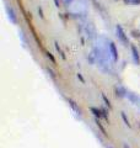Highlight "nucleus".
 <instances>
[{
	"label": "nucleus",
	"mask_w": 140,
	"mask_h": 148,
	"mask_svg": "<svg viewBox=\"0 0 140 148\" xmlns=\"http://www.w3.org/2000/svg\"><path fill=\"white\" fill-rule=\"evenodd\" d=\"M116 35H117V38L119 40L120 43H123L124 46H128L129 45V40H128V35L125 34L124 29L120 25H117L116 26Z\"/></svg>",
	"instance_id": "1"
},
{
	"label": "nucleus",
	"mask_w": 140,
	"mask_h": 148,
	"mask_svg": "<svg viewBox=\"0 0 140 148\" xmlns=\"http://www.w3.org/2000/svg\"><path fill=\"white\" fill-rule=\"evenodd\" d=\"M109 54H111V57L112 59H113V62H117L118 61V49H117L116 47V43L114 42H112V41H109Z\"/></svg>",
	"instance_id": "2"
},
{
	"label": "nucleus",
	"mask_w": 140,
	"mask_h": 148,
	"mask_svg": "<svg viewBox=\"0 0 140 148\" xmlns=\"http://www.w3.org/2000/svg\"><path fill=\"white\" fill-rule=\"evenodd\" d=\"M130 51H132V58H133V61L135 64H140V54H139V51L137 48V46H134L132 45L130 46Z\"/></svg>",
	"instance_id": "3"
},
{
	"label": "nucleus",
	"mask_w": 140,
	"mask_h": 148,
	"mask_svg": "<svg viewBox=\"0 0 140 148\" xmlns=\"http://www.w3.org/2000/svg\"><path fill=\"white\" fill-rule=\"evenodd\" d=\"M6 10H7V15H9V20H10L14 25L17 24V16H16V12L14 10L12 6H6Z\"/></svg>",
	"instance_id": "4"
},
{
	"label": "nucleus",
	"mask_w": 140,
	"mask_h": 148,
	"mask_svg": "<svg viewBox=\"0 0 140 148\" xmlns=\"http://www.w3.org/2000/svg\"><path fill=\"white\" fill-rule=\"evenodd\" d=\"M114 92H116V96L117 98H125L127 96V90L124 89L123 86H120V85H117L114 88Z\"/></svg>",
	"instance_id": "5"
},
{
	"label": "nucleus",
	"mask_w": 140,
	"mask_h": 148,
	"mask_svg": "<svg viewBox=\"0 0 140 148\" xmlns=\"http://www.w3.org/2000/svg\"><path fill=\"white\" fill-rule=\"evenodd\" d=\"M68 103H69V105H70V106H71V108H73V110L75 111V112L79 115V116H81L82 111H81V109H80V108H79V106L76 105V103H75V101H74L73 99H68Z\"/></svg>",
	"instance_id": "6"
},
{
	"label": "nucleus",
	"mask_w": 140,
	"mask_h": 148,
	"mask_svg": "<svg viewBox=\"0 0 140 148\" xmlns=\"http://www.w3.org/2000/svg\"><path fill=\"white\" fill-rule=\"evenodd\" d=\"M86 32H87V36L90 37V38H95V36H96V31H95V27H93L91 24L86 27Z\"/></svg>",
	"instance_id": "7"
},
{
	"label": "nucleus",
	"mask_w": 140,
	"mask_h": 148,
	"mask_svg": "<svg viewBox=\"0 0 140 148\" xmlns=\"http://www.w3.org/2000/svg\"><path fill=\"white\" fill-rule=\"evenodd\" d=\"M90 110H91V112H92V114L96 116V119H97V117H99V119H101V117H105V116H103V112H102L101 110L96 109V108H91Z\"/></svg>",
	"instance_id": "8"
},
{
	"label": "nucleus",
	"mask_w": 140,
	"mask_h": 148,
	"mask_svg": "<svg viewBox=\"0 0 140 148\" xmlns=\"http://www.w3.org/2000/svg\"><path fill=\"white\" fill-rule=\"evenodd\" d=\"M127 98L132 101V103H134V104H138V96L135 95V94H133V92H130V91H128L127 92Z\"/></svg>",
	"instance_id": "9"
},
{
	"label": "nucleus",
	"mask_w": 140,
	"mask_h": 148,
	"mask_svg": "<svg viewBox=\"0 0 140 148\" xmlns=\"http://www.w3.org/2000/svg\"><path fill=\"white\" fill-rule=\"evenodd\" d=\"M95 122H96V126H97V127H99V130H100V131H101L102 133H103V136H107L106 128H105L103 126H102V123L100 122V119H95Z\"/></svg>",
	"instance_id": "10"
},
{
	"label": "nucleus",
	"mask_w": 140,
	"mask_h": 148,
	"mask_svg": "<svg viewBox=\"0 0 140 148\" xmlns=\"http://www.w3.org/2000/svg\"><path fill=\"white\" fill-rule=\"evenodd\" d=\"M120 116H122V120H123V122L125 123V126H128L129 128L132 127V125H130L129 119L127 117V115H125V112H124V111H122V112H120Z\"/></svg>",
	"instance_id": "11"
},
{
	"label": "nucleus",
	"mask_w": 140,
	"mask_h": 148,
	"mask_svg": "<svg viewBox=\"0 0 140 148\" xmlns=\"http://www.w3.org/2000/svg\"><path fill=\"white\" fill-rule=\"evenodd\" d=\"M54 45H55V49H57V51H58V52H59V54H60V56H62V58H63V59H65V53L63 52V49H62V48H60V46H59V43H58V42H55Z\"/></svg>",
	"instance_id": "12"
},
{
	"label": "nucleus",
	"mask_w": 140,
	"mask_h": 148,
	"mask_svg": "<svg viewBox=\"0 0 140 148\" xmlns=\"http://www.w3.org/2000/svg\"><path fill=\"white\" fill-rule=\"evenodd\" d=\"M129 5H140V0H124Z\"/></svg>",
	"instance_id": "13"
},
{
	"label": "nucleus",
	"mask_w": 140,
	"mask_h": 148,
	"mask_svg": "<svg viewBox=\"0 0 140 148\" xmlns=\"http://www.w3.org/2000/svg\"><path fill=\"white\" fill-rule=\"evenodd\" d=\"M102 99H103V101H105V104L108 106V109H111L112 108V105H111V101H109V99H107V96L105 95V94H102Z\"/></svg>",
	"instance_id": "14"
},
{
	"label": "nucleus",
	"mask_w": 140,
	"mask_h": 148,
	"mask_svg": "<svg viewBox=\"0 0 140 148\" xmlns=\"http://www.w3.org/2000/svg\"><path fill=\"white\" fill-rule=\"evenodd\" d=\"M47 72H48V74H49L50 77H52V79L55 80V78H57V77H55V73L52 71V69H50V68H47Z\"/></svg>",
	"instance_id": "15"
},
{
	"label": "nucleus",
	"mask_w": 140,
	"mask_h": 148,
	"mask_svg": "<svg viewBox=\"0 0 140 148\" xmlns=\"http://www.w3.org/2000/svg\"><path fill=\"white\" fill-rule=\"evenodd\" d=\"M47 57H48L50 61H52V63H55V58L53 57V54L50 53V52H47Z\"/></svg>",
	"instance_id": "16"
},
{
	"label": "nucleus",
	"mask_w": 140,
	"mask_h": 148,
	"mask_svg": "<svg viewBox=\"0 0 140 148\" xmlns=\"http://www.w3.org/2000/svg\"><path fill=\"white\" fill-rule=\"evenodd\" d=\"M77 78H79V79H80V82L82 83V84H85V79H84V77L81 75L80 73H77Z\"/></svg>",
	"instance_id": "17"
},
{
	"label": "nucleus",
	"mask_w": 140,
	"mask_h": 148,
	"mask_svg": "<svg viewBox=\"0 0 140 148\" xmlns=\"http://www.w3.org/2000/svg\"><path fill=\"white\" fill-rule=\"evenodd\" d=\"M38 12H39V16H41L42 18H43L44 16H43V11H42V8H38Z\"/></svg>",
	"instance_id": "18"
},
{
	"label": "nucleus",
	"mask_w": 140,
	"mask_h": 148,
	"mask_svg": "<svg viewBox=\"0 0 140 148\" xmlns=\"http://www.w3.org/2000/svg\"><path fill=\"white\" fill-rule=\"evenodd\" d=\"M71 1H73V0H65V4H70Z\"/></svg>",
	"instance_id": "19"
},
{
	"label": "nucleus",
	"mask_w": 140,
	"mask_h": 148,
	"mask_svg": "<svg viewBox=\"0 0 140 148\" xmlns=\"http://www.w3.org/2000/svg\"><path fill=\"white\" fill-rule=\"evenodd\" d=\"M107 148H112V147H107Z\"/></svg>",
	"instance_id": "20"
}]
</instances>
